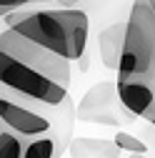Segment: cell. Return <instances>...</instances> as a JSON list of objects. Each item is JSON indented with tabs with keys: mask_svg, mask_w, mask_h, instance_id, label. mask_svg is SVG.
<instances>
[{
	"mask_svg": "<svg viewBox=\"0 0 155 158\" xmlns=\"http://www.w3.org/2000/svg\"><path fill=\"white\" fill-rule=\"evenodd\" d=\"M0 85L45 106H63L70 98V60L5 28L0 33Z\"/></svg>",
	"mask_w": 155,
	"mask_h": 158,
	"instance_id": "obj_1",
	"label": "cell"
},
{
	"mask_svg": "<svg viewBox=\"0 0 155 158\" xmlns=\"http://www.w3.org/2000/svg\"><path fill=\"white\" fill-rule=\"evenodd\" d=\"M25 138L0 126V158H23Z\"/></svg>",
	"mask_w": 155,
	"mask_h": 158,
	"instance_id": "obj_10",
	"label": "cell"
},
{
	"mask_svg": "<svg viewBox=\"0 0 155 158\" xmlns=\"http://www.w3.org/2000/svg\"><path fill=\"white\" fill-rule=\"evenodd\" d=\"M130 158H143V153H130Z\"/></svg>",
	"mask_w": 155,
	"mask_h": 158,
	"instance_id": "obj_14",
	"label": "cell"
},
{
	"mask_svg": "<svg viewBox=\"0 0 155 158\" xmlns=\"http://www.w3.org/2000/svg\"><path fill=\"white\" fill-rule=\"evenodd\" d=\"M125 28H128V23H113L98 35L100 60L105 68H113V70L120 68V58H123V48H125Z\"/></svg>",
	"mask_w": 155,
	"mask_h": 158,
	"instance_id": "obj_8",
	"label": "cell"
},
{
	"mask_svg": "<svg viewBox=\"0 0 155 158\" xmlns=\"http://www.w3.org/2000/svg\"><path fill=\"white\" fill-rule=\"evenodd\" d=\"M120 146L108 138H73L68 153L73 158H120Z\"/></svg>",
	"mask_w": 155,
	"mask_h": 158,
	"instance_id": "obj_9",
	"label": "cell"
},
{
	"mask_svg": "<svg viewBox=\"0 0 155 158\" xmlns=\"http://www.w3.org/2000/svg\"><path fill=\"white\" fill-rule=\"evenodd\" d=\"M120 93V101L135 118H148V113L155 108V83L143 78H118L115 81Z\"/></svg>",
	"mask_w": 155,
	"mask_h": 158,
	"instance_id": "obj_6",
	"label": "cell"
},
{
	"mask_svg": "<svg viewBox=\"0 0 155 158\" xmlns=\"http://www.w3.org/2000/svg\"><path fill=\"white\" fill-rule=\"evenodd\" d=\"M70 141H73V126L58 128L48 135L25 141L23 158H63V153H68Z\"/></svg>",
	"mask_w": 155,
	"mask_h": 158,
	"instance_id": "obj_7",
	"label": "cell"
},
{
	"mask_svg": "<svg viewBox=\"0 0 155 158\" xmlns=\"http://www.w3.org/2000/svg\"><path fill=\"white\" fill-rule=\"evenodd\" d=\"M153 83H155V78H153ZM153 110H155V108H153Z\"/></svg>",
	"mask_w": 155,
	"mask_h": 158,
	"instance_id": "obj_16",
	"label": "cell"
},
{
	"mask_svg": "<svg viewBox=\"0 0 155 158\" xmlns=\"http://www.w3.org/2000/svg\"><path fill=\"white\" fill-rule=\"evenodd\" d=\"M75 103L73 98L63 106H45L40 101L18 95L0 85V126L23 135L25 141L48 135L58 128H65L75 123Z\"/></svg>",
	"mask_w": 155,
	"mask_h": 158,
	"instance_id": "obj_3",
	"label": "cell"
},
{
	"mask_svg": "<svg viewBox=\"0 0 155 158\" xmlns=\"http://www.w3.org/2000/svg\"><path fill=\"white\" fill-rule=\"evenodd\" d=\"M8 28L35 40L68 60H80L88 48L90 18L78 8H40L28 10L20 8L5 18Z\"/></svg>",
	"mask_w": 155,
	"mask_h": 158,
	"instance_id": "obj_2",
	"label": "cell"
},
{
	"mask_svg": "<svg viewBox=\"0 0 155 158\" xmlns=\"http://www.w3.org/2000/svg\"><path fill=\"white\" fill-rule=\"evenodd\" d=\"M113 141L118 143L123 151H128V153H143V156H145V151H148V146L140 141V138L133 135V133H128V131H118Z\"/></svg>",
	"mask_w": 155,
	"mask_h": 158,
	"instance_id": "obj_11",
	"label": "cell"
},
{
	"mask_svg": "<svg viewBox=\"0 0 155 158\" xmlns=\"http://www.w3.org/2000/svg\"><path fill=\"white\" fill-rule=\"evenodd\" d=\"M75 115L83 123H100V126H113V128H120L123 123L135 118L120 101L118 85L110 81L95 83L80 98V103L75 106Z\"/></svg>",
	"mask_w": 155,
	"mask_h": 158,
	"instance_id": "obj_5",
	"label": "cell"
},
{
	"mask_svg": "<svg viewBox=\"0 0 155 158\" xmlns=\"http://www.w3.org/2000/svg\"><path fill=\"white\" fill-rule=\"evenodd\" d=\"M118 78H155V10L148 0H133Z\"/></svg>",
	"mask_w": 155,
	"mask_h": 158,
	"instance_id": "obj_4",
	"label": "cell"
},
{
	"mask_svg": "<svg viewBox=\"0 0 155 158\" xmlns=\"http://www.w3.org/2000/svg\"><path fill=\"white\" fill-rule=\"evenodd\" d=\"M148 3H150V5H153V10H155V0H148Z\"/></svg>",
	"mask_w": 155,
	"mask_h": 158,
	"instance_id": "obj_15",
	"label": "cell"
},
{
	"mask_svg": "<svg viewBox=\"0 0 155 158\" xmlns=\"http://www.w3.org/2000/svg\"><path fill=\"white\" fill-rule=\"evenodd\" d=\"M35 3H70V0H35Z\"/></svg>",
	"mask_w": 155,
	"mask_h": 158,
	"instance_id": "obj_13",
	"label": "cell"
},
{
	"mask_svg": "<svg viewBox=\"0 0 155 158\" xmlns=\"http://www.w3.org/2000/svg\"><path fill=\"white\" fill-rule=\"evenodd\" d=\"M30 3H35V0H0V18H8L10 13L20 10V8L30 5Z\"/></svg>",
	"mask_w": 155,
	"mask_h": 158,
	"instance_id": "obj_12",
	"label": "cell"
}]
</instances>
